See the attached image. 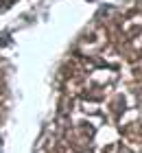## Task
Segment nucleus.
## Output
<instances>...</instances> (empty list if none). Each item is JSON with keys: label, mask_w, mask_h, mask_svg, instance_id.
I'll use <instances>...</instances> for the list:
<instances>
[{"label": "nucleus", "mask_w": 142, "mask_h": 153, "mask_svg": "<svg viewBox=\"0 0 142 153\" xmlns=\"http://www.w3.org/2000/svg\"><path fill=\"white\" fill-rule=\"evenodd\" d=\"M11 42H13V37H11V33H9V31H0V48L9 46Z\"/></svg>", "instance_id": "1"}, {"label": "nucleus", "mask_w": 142, "mask_h": 153, "mask_svg": "<svg viewBox=\"0 0 142 153\" xmlns=\"http://www.w3.org/2000/svg\"><path fill=\"white\" fill-rule=\"evenodd\" d=\"M0 4H2V0H0Z\"/></svg>", "instance_id": "2"}, {"label": "nucleus", "mask_w": 142, "mask_h": 153, "mask_svg": "<svg viewBox=\"0 0 142 153\" xmlns=\"http://www.w3.org/2000/svg\"><path fill=\"white\" fill-rule=\"evenodd\" d=\"M90 2H92V0H90Z\"/></svg>", "instance_id": "3"}]
</instances>
